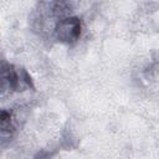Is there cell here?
<instances>
[{"label":"cell","instance_id":"2","mask_svg":"<svg viewBox=\"0 0 159 159\" xmlns=\"http://www.w3.org/2000/svg\"><path fill=\"white\" fill-rule=\"evenodd\" d=\"M0 80H1V83H0L1 96L35 89L34 80L27 72V70H25L21 66L9 63L6 61H2L1 63Z\"/></svg>","mask_w":159,"mask_h":159},{"label":"cell","instance_id":"1","mask_svg":"<svg viewBox=\"0 0 159 159\" xmlns=\"http://www.w3.org/2000/svg\"><path fill=\"white\" fill-rule=\"evenodd\" d=\"M70 0H40L30 15L34 31L46 37H52L56 25L66 16L71 15Z\"/></svg>","mask_w":159,"mask_h":159},{"label":"cell","instance_id":"4","mask_svg":"<svg viewBox=\"0 0 159 159\" xmlns=\"http://www.w3.org/2000/svg\"><path fill=\"white\" fill-rule=\"evenodd\" d=\"M17 128V122L14 112L10 109H1L0 113V135H1V145L4 147L6 143L11 140Z\"/></svg>","mask_w":159,"mask_h":159},{"label":"cell","instance_id":"3","mask_svg":"<svg viewBox=\"0 0 159 159\" xmlns=\"http://www.w3.org/2000/svg\"><path fill=\"white\" fill-rule=\"evenodd\" d=\"M82 35V20L75 15L63 17L55 27L52 37L63 45L76 43Z\"/></svg>","mask_w":159,"mask_h":159}]
</instances>
